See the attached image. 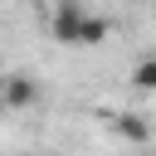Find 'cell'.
Returning <instances> with one entry per match:
<instances>
[{
    "instance_id": "cell-1",
    "label": "cell",
    "mask_w": 156,
    "mask_h": 156,
    "mask_svg": "<svg viewBox=\"0 0 156 156\" xmlns=\"http://www.w3.org/2000/svg\"><path fill=\"white\" fill-rule=\"evenodd\" d=\"M83 0H58L54 5V20H49V29H54V39L58 44H78V24H83Z\"/></svg>"
},
{
    "instance_id": "cell-2",
    "label": "cell",
    "mask_w": 156,
    "mask_h": 156,
    "mask_svg": "<svg viewBox=\"0 0 156 156\" xmlns=\"http://www.w3.org/2000/svg\"><path fill=\"white\" fill-rule=\"evenodd\" d=\"M44 93H39V83L29 78V73H10V78H0V102L5 107H34Z\"/></svg>"
},
{
    "instance_id": "cell-3",
    "label": "cell",
    "mask_w": 156,
    "mask_h": 156,
    "mask_svg": "<svg viewBox=\"0 0 156 156\" xmlns=\"http://www.w3.org/2000/svg\"><path fill=\"white\" fill-rule=\"evenodd\" d=\"M112 127H117V136H127V141H136V146H141V141H151V122H146L141 112H117V122H112Z\"/></svg>"
},
{
    "instance_id": "cell-4",
    "label": "cell",
    "mask_w": 156,
    "mask_h": 156,
    "mask_svg": "<svg viewBox=\"0 0 156 156\" xmlns=\"http://www.w3.org/2000/svg\"><path fill=\"white\" fill-rule=\"evenodd\" d=\"M107 34H112V20L88 10V15H83V24H78V44H88V49H93V44H102Z\"/></svg>"
},
{
    "instance_id": "cell-5",
    "label": "cell",
    "mask_w": 156,
    "mask_h": 156,
    "mask_svg": "<svg viewBox=\"0 0 156 156\" xmlns=\"http://www.w3.org/2000/svg\"><path fill=\"white\" fill-rule=\"evenodd\" d=\"M132 83H136L141 93H156V58H141V63L132 68Z\"/></svg>"
}]
</instances>
